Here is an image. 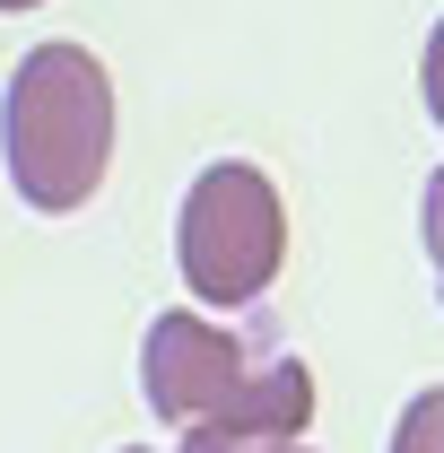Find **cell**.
<instances>
[{
	"mask_svg": "<svg viewBox=\"0 0 444 453\" xmlns=\"http://www.w3.org/2000/svg\"><path fill=\"white\" fill-rule=\"evenodd\" d=\"M174 262L201 305H253L262 288L279 280L287 262V210H279V183L244 157H218V166L192 174L183 192V219H174Z\"/></svg>",
	"mask_w": 444,
	"mask_h": 453,
	"instance_id": "3",
	"label": "cell"
},
{
	"mask_svg": "<svg viewBox=\"0 0 444 453\" xmlns=\"http://www.w3.org/2000/svg\"><path fill=\"white\" fill-rule=\"evenodd\" d=\"M140 384L149 410L174 436L210 427V436H253V445H296L314 418V375L305 357L262 349V340L226 332L210 314H157L140 349Z\"/></svg>",
	"mask_w": 444,
	"mask_h": 453,
	"instance_id": "1",
	"label": "cell"
},
{
	"mask_svg": "<svg viewBox=\"0 0 444 453\" xmlns=\"http://www.w3.org/2000/svg\"><path fill=\"white\" fill-rule=\"evenodd\" d=\"M0 9H44V0H0Z\"/></svg>",
	"mask_w": 444,
	"mask_h": 453,
	"instance_id": "8",
	"label": "cell"
},
{
	"mask_svg": "<svg viewBox=\"0 0 444 453\" xmlns=\"http://www.w3.org/2000/svg\"><path fill=\"white\" fill-rule=\"evenodd\" d=\"M418 96H427V113H436V131H444V18L427 27V53H418Z\"/></svg>",
	"mask_w": 444,
	"mask_h": 453,
	"instance_id": "5",
	"label": "cell"
},
{
	"mask_svg": "<svg viewBox=\"0 0 444 453\" xmlns=\"http://www.w3.org/2000/svg\"><path fill=\"white\" fill-rule=\"evenodd\" d=\"M122 453H140V445H122Z\"/></svg>",
	"mask_w": 444,
	"mask_h": 453,
	"instance_id": "9",
	"label": "cell"
},
{
	"mask_svg": "<svg viewBox=\"0 0 444 453\" xmlns=\"http://www.w3.org/2000/svg\"><path fill=\"white\" fill-rule=\"evenodd\" d=\"M183 453H305V445H253V436H210V427H192Z\"/></svg>",
	"mask_w": 444,
	"mask_h": 453,
	"instance_id": "7",
	"label": "cell"
},
{
	"mask_svg": "<svg viewBox=\"0 0 444 453\" xmlns=\"http://www.w3.org/2000/svg\"><path fill=\"white\" fill-rule=\"evenodd\" d=\"M418 226H427V262H436V296H444V166L427 174V201H418Z\"/></svg>",
	"mask_w": 444,
	"mask_h": 453,
	"instance_id": "6",
	"label": "cell"
},
{
	"mask_svg": "<svg viewBox=\"0 0 444 453\" xmlns=\"http://www.w3.org/2000/svg\"><path fill=\"white\" fill-rule=\"evenodd\" d=\"M392 453H444V384H427V393H410V410H401V427H392Z\"/></svg>",
	"mask_w": 444,
	"mask_h": 453,
	"instance_id": "4",
	"label": "cell"
},
{
	"mask_svg": "<svg viewBox=\"0 0 444 453\" xmlns=\"http://www.w3.org/2000/svg\"><path fill=\"white\" fill-rule=\"evenodd\" d=\"M0 157H9V192L44 219H70L96 201L113 166V79L88 44H35L9 70Z\"/></svg>",
	"mask_w": 444,
	"mask_h": 453,
	"instance_id": "2",
	"label": "cell"
}]
</instances>
